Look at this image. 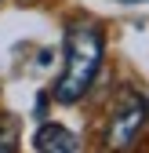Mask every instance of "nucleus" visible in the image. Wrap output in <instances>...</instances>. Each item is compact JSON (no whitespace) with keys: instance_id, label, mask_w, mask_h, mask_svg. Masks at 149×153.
Here are the masks:
<instances>
[{"instance_id":"f03ea898","label":"nucleus","mask_w":149,"mask_h":153,"mask_svg":"<svg viewBox=\"0 0 149 153\" xmlns=\"http://www.w3.org/2000/svg\"><path fill=\"white\" fill-rule=\"evenodd\" d=\"M149 120V102L135 88H124L117 95L113 109H109V124H105V146L109 149H131L142 135V128Z\"/></svg>"},{"instance_id":"20e7f679","label":"nucleus","mask_w":149,"mask_h":153,"mask_svg":"<svg viewBox=\"0 0 149 153\" xmlns=\"http://www.w3.org/2000/svg\"><path fill=\"white\" fill-rule=\"evenodd\" d=\"M18 149V120L11 113H0V153H15Z\"/></svg>"},{"instance_id":"f257e3e1","label":"nucleus","mask_w":149,"mask_h":153,"mask_svg":"<svg viewBox=\"0 0 149 153\" xmlns=\"http://www.w3.org/2000/svg\"><path fill=\"white\" fill-rule=\"evenodd\" d=\"M102 55H105V33L95 22H73L66 29V69L55 80V99L66 106L80 102L102 69Z\"/></svg>"},{"instance_id":"7ed1b4c3","label":"nucleus","mask_w":149,"mask_h":153,"mask_svg":"<svg viewBox=\"0 0 149 153\" xmlns=\"http://www.w3.org/2000/svg\"><path fill=\"white\" fill-rule=\"evenodd\" d=\"M33 146L40 149V153H77L80 149V139L73 135L69 128H62V124H44L40 131H36Z\"/></svg>"}]
</instances>
